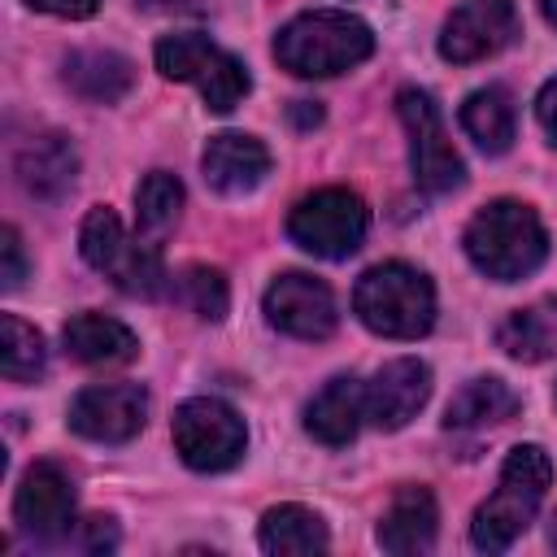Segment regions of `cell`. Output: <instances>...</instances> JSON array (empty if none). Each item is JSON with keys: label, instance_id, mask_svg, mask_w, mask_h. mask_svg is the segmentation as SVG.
<instances>
[{"label": "cell", "instance_id": "obj_1", "mask_svg": "<svg viewBox=\"0 0 557 557\" xmlns=\"http://www.w3.org/2000/svg\"><path fill=\"white\" fill-rule=\"evenodd\" d=\"M466 257L496 283H518L548 257V231L522 200H492L466 226Z\"/></svg>", "mask_w": 557, "mask_h": 557}, {"label": "cell", "instance_id": "obj_2", "mask_svg": "<svg viewBox=\"0 0 557 557\" xmlns=\"http://www.w3.org/2000/svg\"><path fill=\"white\" fill-rule=\"evenodd\" d=\"M374 52V30L344 9H313L274 35V57L300 78H331Z\"/></svg>", "mask_w": 557, "mask_h": 557}, {"label": "cell", "instance_id": "obj_3", "mask_svg": "<svg viewBox=\"0 0 557 557\" xmlns=\"http://www.w3.org/2000/svg\"><path fill=\"white\" fill-rule=\"evenodd\" d=\"M548 479H553V466H548V453L540 444L509 448V457L500 466L496 492L474 509V522H470L474 548L505 553L531 527V518L540 513L544 492H548Z\"/></svg>", "mask_w": 557, "mask_h": 557}, {"label": "cell", "instance_id": "obj_4", "mask_svg": "<svg viewBox=\"0 0 557 557\" xmlns=\"http://www.w3.org/2000/svg\"><path fill=\"white\" fill-rule=\"evenodd\" d=\"M352 313L387 339H418L435 322V287L422 270L405 261H383L366 270L352 287Z\"/></svg>", "mask_w": 557, "mask_h": 557}, {"label": "cell", "instance_id": "obj_5", "mask_svg": "<svg viewBox=\"0 0 557 557\" xmlns=\"http://www.w3.org/2000/svg\"><path fill=\"white\" fill-rule=\"evenodd\" d=\"M157 70L165 78L191 83L205 96V109H213V113H231L252 87L244 61L231 57L226 48H218L209 35H196V30L165 35L157 44Z\"/></svg>", "mask_w": 557, "mask_h": 557}, {"label": "cell", "instance_id": "obj_6", "mask_svg": "<svg viewBox=\"0 0 557 557\" xmlns=\"http://www.w3.org/2000/svg\"><path fill=\"white\" fill-rule=\"evenodd\" d=\"M78 248H83V261L100 274H109L126 296H161L165 292V265H161V252L152 244H131L117 213L113 209H91L78 226Z\"/></svg>", "mask_w": 557, "mask_h": 557}, {"label": "cell", "instance_id": "obj_7", "mask_svg": "<svg viewBox=\"0 0 557 557\" xmlns=\"http://www.w3.org/2000/svg\"><path fill=\"white\" fill-rule=\"evenodd\" d=\"M366 226H370V213H366L361 196L348 187H322V191L296 200V209L287 218L292 244H300L305 252H313L322 261L352 257L366 239Z\"/></svg>", "mask_w": 557, "mask_h": 557}, {"label": "cell", "instance_id": "obj_8", "mask_svg": "<svg viewBox=\"0 0 557 557\" xmlns=\"http://www.w3.org/2000/svg\"><path fill=\"white\" fill-rule=\"evenodd\" d=\"M396 113L405 122V135H409V170H413V183L426 191V196H448L466 183V165L440 122V109L426 91L418 87H400L396 91Z\"/></svg>", "mask_w": 557, "mask_h": 557}, {"label": "cell", "instance_id": "obj_9", "mask_svg": "<svg viewBox=\"0 0 557 557\" xmlns=\"http://www.w3.org/2000/svg\"><path fill=\"white\" fill-rule=\"evenodd\" d=\"M244 444H248L244 418L226 400L196 396L174 409V448L191 470L200 474L231 470L244 457Z\"/></svg>", "mask_w": 557, "mask_h": 557}, {"label": "cell", "instance_id": "obj_10", "mask_svg": "<svg viewBox=\"0 0 557 557\" xmlns=\"http://www.w3.org/2000/svg\"><path fill=\"white\" fill-rule=\"evenodd\" d=\"M13 522L35 544H57L74 531V483L57 461H35L13 496Z\"/></svg>", "mask_w": 557, "mask_h": 557}, {"label": "cell", "instance_id": "obj_11", "mask_svg": "<svg viewBox=\"0 0 557 557\" xmlns=\"http://www.w3.org/2000/svg\"><path fill=\"white\" fill-rule=\"evenodd\" d=\"M518 39V9L513 0H466L448 13L440 30V57L453 65H470L496 57Z\"/></svg>", "mask_w": 557, "mask_h": 557}, {"label": "cell", "instance_id": "obj_12", "mask_svg": "<svg viewBox=\"0 0 557 557\" xmlns=\"http://www.w3.org/2000/svg\"><path fill=\"white\" fill-rule=\"evenodd\" d=\"M148 422V392L139 383H96L70 400V426L96 444H126Z\"/></svg>", "mask_w": 557, "mask_h": 557}, {"label": "cell", "instance_id": "obj_13", "mask_svg": "<svg viewBox=\"0 0 557 557\" xmlns=\"http://www.w3.org/2000/svg\"><path fill=\"white\" fill-rule=\"evenodd\" d=\"M265 318L283 335L326 339L335 331V322H339V309H335V296H331V287L322 278L287 270L265 287Z\"/></svg>", "mask_w": 557, "mask_h": 557}, {"label": "cell", "instance_id": "obj_14", "mask_svg": "<svg viewBox=\"0 0 557 557\" xmlns=\"http://www.w3.org/2000/svg\"><path fill=\"white\" fill-rule=\"evenodd\" d=\"M431 396V370L418 357H396L387 361L370 383H366V422L379 431H400L409 418Z\"/></svg>", "mask_w": 557, "mask_h": 557}, {"label": "cell", "instance_id": "obj_15", "mask_svg": "<svg viewBox=\"0 0 557 557\" xmlns=\"http://www.w3.org/2000/svg\"><path fill=\"white\" fill-rule=\"evenodd\" d=\"M200 170L209 187H218L222 196H244L270 174V148L244 131H222L205 144Z\"/></svg>", "mask_w": 557, "mask_h": 557}, {"label": "cell", "instance_id": "obj_16", "mask_svg": "<svg viewBox=\"0 0 557 557\" xmlns=\"http://www.w3.org/2000/svg\"><path fill=\"white\" fill-rule=\"evenodd\" d=\"M13 174L22 183L26 196L35 200H61L74 187L78 174V152L65 135H35L17 148L13 157Z\"/></svg>", "mask_w": 557, "mask_h": 557}, {"label": "cell", "instance_id": "obj_17", "mask_svg": "<svg viewBox=\"0 0 557 557\" xmlns=\"http://www.w3.org/2000/svg\"><path fill=\"white\" fill-rule=\"evenodd\" d=\"M366 422V383L352 374H335L309 405H305V431L318 444H348Z\"/></svg>", "mask_w": 557, "mask_h": 557}, {"label": "cell", "instance_id": "obj_18", "mask_svg": "<svg viewBox=\"0 0 557 557\" xmlns=\"http://www.w3.org/2000/svg\"><path fill=\"white\" fill-rule=\"evenodd\" d=\"M61 78L65 87L87 100V104H113L135 87V65L122 52H104V48H83L70 52L61 61Z\"/></svg>", "mask_w": 557, "mask_h": 557}, {"label": "cell", "instance_id": "obj_19", "mask_svg": "<svg viewBox=\"0 0 557 557\" xmlns=\"http://www.w3.org/2000/svg\"><path fill=\"white\" fill-rule=\"evenodd\" d=\"M435 522H440L435 496L426 487H400L379 518V544L396 557L426 553L435 544Z\"/></svg>", "mask_w": 557, "mask_h": 557}, {"label": "cell", "instance_id": "obj_20", "mask_svg": "<svg viewBox=\"0 0 557 557\" xmlns=\"http://www.w3.org/2000/svg\"><path fill=\"white\" fill-rule=\"evenodd\" d=\"M61 339H65V352L83 366H126L139 352V339L131 335V326L104 313H74Z\"/></svg>", "mask_w": 557, "mask_h": 557}, {"label": "cell", "instance_id": "obj_21", "mask_svg": "<svg viewBox=\"0 0 557 557\" xmlns=\"http://www.w3.org/2000/svg\"><path fill=\"white\" fill-rule=\"evenodd\" d=\"M518 409H522V400H518V392H513L505 379L479 374V379H470V383L448 400L444 426H448V431H483V426L509 422Z\"/></svg>", "mask_w": 557, "mask_h": 557}, {"label": "cell", "instance_id": "obj_22", "mask_svg": "<svg viewBox=\"0 0 557 557\" xmlns=\"http://www.w3.org/2000/svg\"><path fill=\"white\" fill-rule=\"evenodd\" d=\"M496 344L513 361H548L557 352V296H544L535 305L513 309L496 326Z\"/></svg>", "mask_w": 557, "mask_h": 557}, {"label": "cell", "instance_id": "obj_23", "mask_svg": "<svg viewBox=\"0 0 557 557\" xmlns=\"http://www.w3.org/2000/svg\"><path fill=\"white\" fill-rule=\"evenodd\" d=\"M261 548L274 553V557H300V553H322L331 544L326 535V522L305 509V505H274L265 518H261V531H257Z\"/></svg>", "mask_w": 557, "mask_h": 557}, {"label": "cell", "instance_id": "obj_24", "mask_svg": "<svg viewBox=\"0 0 557 557\" xmlns=\"http://www.w3.org/2000/svg\"><path fill=\"white\" fill-rule=\"evenodd\" d=\"M461 126L466 135L483 148V152H505L513 144V126H518V113H513V96L505 87H479L466 96L461 104Z\"/></svg>", "mask_w": 557, "mask_h": 557}, {"label": "cell", "instance_id": "obj_25", "mask_svg": "<svg viewBox=\"0 0 557 557\" xmlns=\"http://www.w3.org/2000/svg\"><path fill=\"white\" fill-rule=\"evenodd\" d=\"M48 348L35 326H26L17 313H0V370L9 383H30L44 374Z\"/></svg>", "mask_w": 557, "mask_h": 557}, {"label": "cell", "instance_id": "obj_26", "mask_svg": "<svg viewBox=\"0 0 557 557\" xmlns=\"http://www.w3.org/2000/svg\"><path fill=\"white\" fill-rule=\"evenodd\" d=\"M183 213V183L170 170H152L139 187H135V222L148 239L165 235Z\"/></svg>", "mask_w": 557, "mask_h": 557}, {"label": "cell", "instance_id": "obj_27", "mask_svg": "<svg viewBox=\"0 0 557 557\" xmlns=\"http://www.w3.org/2000/svg\"><path fill=\"white\" fill-rule=\"evenodd\" d=\"M174 292H178V300H183L191 313H200L205 322H222V318H226L231 292H226L222 270H213V265H187V270L174 278Z\"/></svg>", "mask_w": 557, "mask_h": 557}, {"label": "cell", "instance_id": "obj_28", "mask_svg": "<svg viewBox=\"0 0 557 557\" xmlns=\"http://www.w3.org/2000/svg\"><path fill=\"white\" fill-rule=\"evenodd\" d=\"M65 544H74L78 553H109L117 548V527L113 518H83L74 522V535H65Z\"/></svg>", "mask_w": 557, "mask_h": 557}, {"label": "cell", "instance_id": "obj_29", "mask_svg": "<svg viewBox=\"0 0 557 557\" xmlns=\"http://www.w3.org/2000/svg\"><path fill=\"white\" fill-rule=\"evenodd\" d=\"M0 257H4L0 287H4V292L22 287V278H26V252H22V235H17L13 226H4V231H0Z\"/></svg>", "mask_w": 557, "mask_h": 557}, {"label": "cell", "instance_id": "obj_30", "mask_svg": "<svg viewBox=\"0 0 557 557\" xmlns=\"http://www.w3.org/2000/svg\"><path fill=\"white\" fill-rule=\"evenodd\" d=\"M535 117H540L544 135L557 144V78H548V83L540 87V96H535Z\"/></svg>", "mask_w": 557, "mask_h": 557}, {"label": "cell", "instance_id": "obj_31", "mask_svg": "<svg viewBox=\"0 0 557 557\" xmlns=\"http://www.w3.org/2000/svg\"><path fill=\"white\" fill-rule=\"evenodd\" d=\"M39 13H57V17H91L100 9V0H26Z\"/></svg>", "mask_w": 557, "mask_h": 557}, {"label": "cell", "instance_id": "obj_32", "mask_svg": "<svg viewBox=\"0 0 557 557\" xmlns=\"http://www.w3.org/2000/svg\"><path fill=\"white\" fill-rule=\"evenodd\" d=\"M292 122H296V126H318V122H322V109H318L313 100H296V104H292Z\"/></svg>", "mask_w": 557, "mask_h": 557}, {"label": "cell", "instance_id": "obj_33", "mask_svg": "<svg viewBox=\"0 0 557 557\" xmlns=\"http://www.w3.org/2000/svg\"><path fill=\"white\" fill-rule=\"evenodd\" d=\"M139 9H148V13H187V9H196L191 0H135Z\"/></svg>", "mask_w": 557, "mask_h": 557}, {"label": "cell", "instance_id": "obj_34", "mask_svg": "<svg viewBox=\"0 0 557 557\" xmlns=\"http://www.w3.org/2000/svg\"><path fill=\"white\" fill-rule=\"evenodd\" d=\"M540 9H544V17L557 26V0H540Z\"/></svg>", "mask_w": 557, "mask_h": 557}, {"label": "cell", "instance_id": "obj_35", "mask_svg": "<svg viewBox=\"0 0 557 557\" xmlns=\"http://www.w3.org/2000/svg\"><path fill=\"white\" fill-rule=\"evenodd\" d=\"M548 540H553V548H557V518H553V531H548Z\"/></svg>", "mask_w": 557, "mask_h": 557}]
</instances>
